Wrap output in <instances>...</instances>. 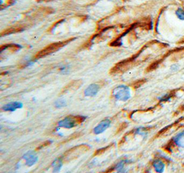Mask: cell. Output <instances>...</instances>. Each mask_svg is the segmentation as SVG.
Segmentation results:
<instances>
[{"label":"cell","mask_w":184,"mask_h":173,"mask_svg":"<svg viewBox=\"0 0 184 173\" xmlns=\"http://www.w3.org/2000/svg\"><path fill=\"white\" fill-rule=\"evenodd\" d=\"M85 119V117L80 115H77V116H68L66 118H64V119L61 120L58 123L59 127L61 128H74L75 126H77L79 124H81L82 123L84 122Z\"/></svg>","instance_id":"obj_1"},{"label":"cell","mask_w":184,"mask_h":173,"mask_svg":"<svg viewBox=\"0 0 184 173\" xmlns=\"http://www.w3.org/2000/svg\"><path fill=\"white\" fill-rule=\"evenodd\" d=\"M89 149L90 147L88 145H85V144H82V145H79L78 146H75L65 152L63 156V159L64 160L74 159L81 155L82 154H84V152L89 151Z\"/></svg>","instance_id":"obj_2"},{"label":"cell","mask_w":184,"mask_h":173,"mask_svg":"<svg viewBox=\"0 0 184 173\" xmlns=\"http://www.w3.org/2000/svg\"><path fill=\"white\" fill-rule=\"evenodd\" d=\"M112 95L116 99L126 102L130 98V91L128 87L126 86H119L113 89Z\"/></svg>","instance_id":"obj_3"},{"label":"cell","mask_w":184,"mask_h":173,"mask_svg":"<svg viewBox=\"0 0 184 173\" xmlns=\"http://www.w3.org/2000/svg\"><path fill=\"white\" fill-rule=\"evenodd\" d=\"M71 40H67L65 41V42H57V43H53V44L49 45L47 47H46L44 49H43L42 50H41L40 53H38V54L36 55V57L37 58H40L42 57H44L49 55V54H51L54 52H55L57 50H59V48H61V47H63L65 45H66Z\"/></svg>","instance_id":"obj_4"},{"label":"cell","mask_w":184,"mask_h":173,"mask_svg":"<svg viewBox=\"0 0 184 173\" xmlns=\"http://www.w3.org/2000/svg\"><path fill=\"white\" fill-rule=\"evenodd\" d=\"M82 84V80H76V81L71 82L68 85H67L66 87H64V88L62 89L61 93L63 94V93H66V92L75 91V90H77L80 86H81Z\"/></svg>","instance_id":"obj_5"},{"label":"cell","mask_w":184,"mask_h":173,"mask_svg":"<svg viewBox=\"0 0 184 173\" xmlns=\"http://www.w3.org/2000/svg\"><path fill=\"white\" fill-rule=\"evenodd\" d=\"M110 125V121L109 119H104L101 121L94 129V133L96 135L102 133L106 129L109 127Z\"/></svg>","instance_id":"obj_6"},{"label":"cell","mask_w":184,"mask_h":173,"mask_svg":"<svg viewBox=\"0 0 184 173\" xmlns=\"http://www.w3.org/2000/svg\"><path fill=\"white\" fill-rule=\"evenodd\" d=\"M99 86L97 84H92L87 88L85 90L84 94L85 96L89 97H93L95 95H97V93L99 92Z\"/></svg>","instance_id":"obj_7"},{"label":"cell","mask_w":184,"mask_h":173,"mask_svg":"<svg viewBox=\"0 0 184 173\" xmlns=\"http://www.w3.org/2000/svg\"><path fill=\"white\" fill-rule=\"evenodd\" d=\"M23 104L20 102H11L9 103L2 108V109L5 111H14L18 108H22Z\"/></svg>","instance_id":"obj_8"},{"label":"cell","mask_w":184,"mask_h":173,"mask_svg":"<svg viewBox=\"0 0 184 173\" xmlns=\"http://www.w3.org/2000/svg\"><path fill=\"white\" fill-rule=\"evenodd\" d=\"M24 158L26 160L28 166H30L35 164L37 160V157L33 153V152H28L26 154H25Z\"/></svg>","instance_id":"obj_9"},{"label":"cell","mask_w":184,"mask_h":173,"mask_svg":"<svg viewBox=\"0 0 184 173\" xmlns=\"http://www.w3.org/2000/svg\"><path fill=\"white\" fill-rule=\"evenodd\" d=\"M176 146L181 148H184V133L179 134L173 139Z\"/></svg>","instance_id":"obj_10"},{"label":"cell","mask_w":184,"mask_h":173,"mask_svg":"<svg viewBox=\"0 0 184 173\" xmlns=\"http://www.w3.org/2000/svg\"><path fill=\"white\" fill-rule=\"evenodd\" d=\"M152 165H153L154 170H156V172H163L164 171L165 164L162 161H161V160H155V161H154Z\"/></svg>","instance_id":"obj_11"},{"label":"cell","mask_w":184,"mask_h":173,"mask_svg":"<svg viewBox=\"0 0 184 173\" xmlns=\"http://www.w3.org/2000/svg\"><path fill=\"white\" fill-rule=\"evenodd\" d=\"M113 146V144H111V145H109L108 146L105 147V148H102L99 150H97V151H95V152L94 153V156H99V155H102V154L104 153L105 152L108 151V150L110 149Z\"/></svg>","instance_id":"obj_12"},{"label":"cell","mask_w":184,"mask_h":173,"mask_svg":"<svg viewBox=\"0 0 184 173\" xmlns=\"http://www.w3.org/2000/svg\"><path fill=\"white\" fill-rule=\"evenodd\" d=\"M175 14L180 20L184 21V9L181 7L178 8V9L175 12Z\"/></svg>","instance_id":"obj_13"},{"label":"cell","mask_w":184,"mask_h":173,"mask_svg":"<svg viewBox=\"0 0 184 173\" xmlns=\"http://www.w3.org/2000/svg\"><path fill=\"white\" fill-rule=\"evenodd\" d=\"M55 104H56V106L57 108H61V107H63L66 106V102H65L64 101H62V100H58L57 102L55 103Z\"/></svg>","instance_id":"obj_14"},{"label":"cell","mask_w":184,"mask_h":173,"mask_svg":"<svg viewBox=\"0 0 184 173\" xmlns=\"http://www.w3.org/2000/svg\"><path fill=\"white\" fill-rule=\"evenodd\" d=\"M144 83V81H137L135 82V83H134L132 86L134 88H139L141 86L142 84Z\"/></svg>","instance_id":"obj_15"},{"label":"cell","mask_w":184,"mask_h":173,"mask_svg":"<svg viewBox=\"0 0 184 173\" xmlns=\"http://www.w3.org/2000/svg\"><path fill=\"white\" fill-rule=\"evenodd\" d=\"M127 126H128V123H123V124H121V126H120V128H119V130L117 131V133H120V132H122L124 130V129H126Z\"/></svg>","instance_id":"obj_16"},{"label":"cell","mask_w":184,"mask_h":173,"mask_svg":"<svg viewBox=\"0 0 184 173\" xmlns=\"http://www.w3.org/2000/svg\"><path fill=\"white\" fill-rule=\"evenodd\" d=\"M50 144H51V141H46L45 143L42 144V145H41L40 147H38V148H37V149H36V150H37V151H38V150H40V149H41V148H42L43 147H45V146H46L50 145Z\"/></svg>","instance_id":"obj_17"},{"label":"cell","mask_w":184,"mask_h":173,"mask_svg":"<svg viewBox=\"0 0 184 173\" xmlns=\"http://www.w3.org/2000/svg\"><path fill=\"white\" fill-rule=\"evenodd\" d=\"M123 167V161H121L117 165V166L116 167V169L119 172H120V171H121V170H122Z\"/></svg>","instance_id":"obj_18"},{"label":"cell","mask_w":184,"mask_h":173,"mask_svg":"<svg viewBox=\"0 0 184 173\" xmlns=\"http://www.w3.org/2000/svg\"><path fill=\"white\" fill-rule=\"evenodd\" d=\"M178 68H179V66L177 64H173L172 67H171V70H172V71H176L177 70H178Z\"/></svg>","instance_id":"obj_19"}]
</instances>
